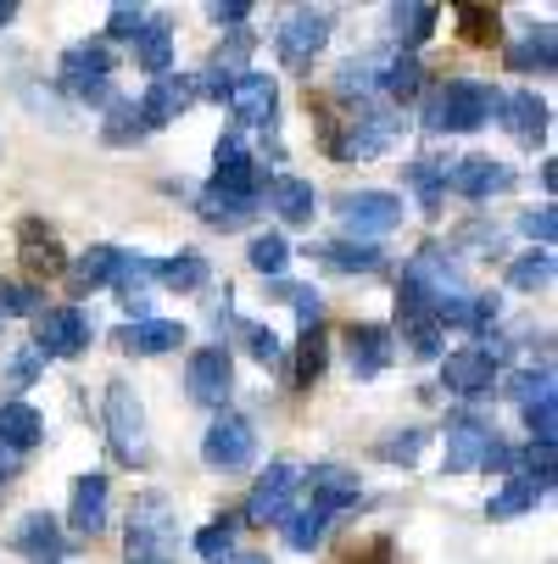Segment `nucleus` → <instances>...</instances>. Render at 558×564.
<instances>
[{
	"label": "nucleus",
	"mask_w": 558,
	"mask_h": 564,
	"mask_svg": "<svg viewBox=\"0 0 558 564\" xmlns=\"http://www.w3.org/2000/svg\"><path fill=\"white\" fill-rule=\"evenodd\" d=\"M129 564H174L179 553V520H174V503L163 492H140L129 503Z\"/></svg>",
	"instance_id": "obj_1"
},
{
	"label": "nucleus",
	"mask_w": 558,
	"mask_h": 564,
	"mask_svg": "<svg viewBox=\"0 0 558 564\" xmlns=\"http://www.w3.org/2000/svg\"><path fill=\"white\" fill-rule=\"evenodd\" d=\"M497 107H503V96L486 85V78H452V85L436 90L425 123L436 134H469V129H486Z\"/></svg>",
	"instance_id": "obj_2"
},
{
	"label": "nucleus",
	"mask_w": 558,
	"mask_h": 564,
	"mask_svg": "<svg viewBox=\"0 0 558 564\" xmlns=\"http://www.w3.org/2000/svg\"><path fill=\"white\" fill-rule=\"evenodd\" d=\"M107 436H112V453L134 469L151 464V442H145V409H140V391L129 380H112L107 386Z\"/></svg>",
	"instance_id": "obj_3"
},
{
	"label": "nucleus",
	"mask_w": 558,
	"mask_h": 564,
	"mask_svg": "<svg viewBox=\"0 0 558 564\" xmlns=\"http://www.w3.org/2000/svg\"><path fill=\"white\" fill-rule=\"evenodd\" d=\"M263 185H269V174L247 156L241 134H223V140H218V151H212V185H207V191L234 196V202H258V196H263Z\"/></svg>",
	"instance_id": "obj_4"
},
{
	"label": "nucleus",
	"mask_w": 558,
	"mask_h": 564,
	"mask_svg": "<svg viewBox=\"0 0 558 564\" xmlns=\"http://www.w3.org/2000/svg\"><path fill=\"white\" fill-rule=\"evenodd\" d=\"M341 224L352 240H374V235H391L396 224H403V202H396L391 191H347L336 202Z\"/></svg>",
	"instance_id": "obj_5"
},
{
	"label": "nucleus",
	"mask_w": 558,
	"mask_h": 564,
	"mask_svg": "<svg viewBox=\"0 0 558 564\" xmlns=\"http://www.w3.org/2000/svg\"><path fill=\"white\" fill-rule=\"evenodd\" d=\"M330 7H296L285 23H280V40H274V51H280V62L285 67H307L318 51H325V40H330Z\"/></svg>",
	"instance_id": "obj_6"
},
{
	"label": "nucleus",
	"mask_w": 558,
	"mask_h": 564,
	"mask_svg": "<svg viewBox=\"0 0 558 564\" xmlns=\"http://www.w3.org/2000/svg\"><path fill=\"white\" fill-rule=\"evenodd\" d=\"M258 453V436H252V420H241L234 409H218V420L207 425L201 436V458L212 469H247Z\"/></svg>",
	"instance_id": "obj_7"
},
{
	"label": "nucleus",
	"mask_w": 558,
	"mask_h": 564,
	"mask_svg": "<svg viewBox=\"0 0 558 564\" xmlns=\"http://www.w3.org/2000/svg\"><path fill=\"white\" fill-rule=\"evenodd\" d=\"M302 487V469L296 464H269L263 475H258V487H252V498H247V520L252 525H285L291 520V492Z\"/></svg>",
	"instance_id": "obj_8"
},
{
	"label": "nucleus",
	"mask_w": 558,
	"mask_h": 564,
	"mask_svg": "<svg viewBox=\"0 0 558 564\" xmlns=\"http://www.w3.org/2000/svg\"><path fill=\"white\" fill-rule=\"evenodd\" d=\"M85 347H90V313L85 307H51V313H40V325H34V352L40 358H73Z\"/></svg>",
	"instance_id": "obj_9"
},
{
	"label": "nucleus",
	"mask_w": 558,
	"mask_h": 564,
	"mask_svg": "<svg viewBox=\"0 0 558 564\" xmlns=\"http://www.w3.org/2000/svg\"><path fill=\"white\" fill-rule=\"evenodd\" d=\"M441 380H447V391H452V397H463V402H481V397H492L497 358H492L486 347H458V352H447Z\"/></svg>",
	"instance_id": "obj_10"
},
{
	"label": "nucleus",
	"mask_w": 558,
	"mask_h": 564,
	"mask_svg": "<svg viewBox=\"0 0 558 564\" xmlns=\"http://www.w3.org/2000/svg\"><path fill=\"white\" fill-rule=\"evenodd\" d=\"M229 386H234V364H229V347H201L190 352V369H185V391L207 409H223L229 402Z\"/></svg>",
	"instance_id": "obj_11"
},
{
	"label": "nucleus",
	"mask_w": 558,
	"mask_h": 564,
	"mask_svg": "<svg viewBox=\"0 0 558 564\" xmlns=\"http://www.w3.org/2000/svg\"><path fill=\"white\" fill-rule=\"evenodd\" d=\"M229 112L234 118H241V123H252V129H269L274 123V112H280V85H274V78L269 73H241V78H234V85H229Z\"/></svg>",
	"instance_id": "obj_12"
},
{
	"label": "nucleus",
	"mask_w": 558,
	"mask_h": 564,
	"mask_svg": "<svg viewBox=\"0 0 558 564\" xmlns=\"http://www.w3.org/2000/svg\"><path fill=\"white\" fill-rule=\"evenodd\" d=\"M190 101H196V78L163 73V78H151V90H145V101H140L134 112H140L145 129H168V123H179V112H185Z\"/></svg>",
	"instance_id": "obj_13"
},
{
	"label": "nucleus",
	"mask_w": 558,
	"mask_h": 564,
	"mask_svg": "<svg viewBox=\"0 0 558 564\" xmlns=\"http://www.w3.org/2000/svg\"><path fill=\"white\" fill-rule=\"evenodd\" d=\"M447 185H452L458 196H469V202H492V196L514 191V169L497 163V156H463V163H452Z\"/></svg>",
	"instance_id": "obj_14"
},
{
	"label": "nucleus",
	"mask_w": 558,
	"mask_h": 564,
	"mask_svg": "<svg viewBox=\"0 0 558 564\" xmlns=\"http://www.w3.org/2000/svg\"><path fill=\"white\" fill-rule=\"evenodd\" d=\"M302 487L313 492V509H325L330 520H336L341 509H358V498H363L358 475L341 469V464H313V469L302 475Z\"/></svg>",
	"instance_id": "obj_15"
},
{
	"label": "nucleus",
	"mask_w": 558,
	"mask_h": 564,
	"mask_svg": "<svg viewBox=\"0 0 558 564\" xmlns=\"http://www.w3.org/2000/svg\"><path fill=\"white\" fill-rule=\"evenodd\" d=\"M497 431L492 425H481L474 414H452L447 420V475H463V469H481V458H486V442H492Z\"/></svg>",
	"instance_id": "obj_16"
},
{
	"label": "nucleus",
	"mask_w": 558,
	"mask_h": 564,
	"mask_svg": "<svg viewBox=\"0 0 558 564\" xmlns=\"http://www.w3.org/2000/svg\"><path fill=\"white\" fill-rule=\"evenodd\" d=\"M112 62H118V56H112L107 40H78V45L62 51V67H56V73H62L67 90H85V85H101V78L112 73Z\"/></svg>",
	"instance_id": "obj_17"
},
{
	"label": "nucleus",
	"mask_w": 558,
	"mask_h": 564,
	"mask_svg": "<svg viewBox=\"0 0 558 564\" xmlns=\"http://www.w3.org/2000/svg\"><path fill=\"white\" fill-rule=\"evenodd\" d=\"M347 358H352V375H358V380H374L380 369H391L396 336H391L385 325H352V330H347Z\"/></svg>",
	"instance_id": "obj_18"
},
{
	"label": "nucleus",
	"mask_w": 558,
	"mask_h": 564,
	"mask_svg": "<svg viewBox=\"0 0 558 564\" xmlns=\"http://www.w3.org/2000/svg\"><path fill=\"white\" fill-rule=\"evenodd\" d=\"M107 503H112V487L107 475H78L73 480V509H67V525L78 536H96L107 525Z\"/></svg>",
	"instance_id": "obj_19"
},
{
	"label": "nucleus",
	"mask_w": 558,
	"mask_h": 564,
	"mask_svg": "<svg viewBox=\"0 0 558 564\" xmlns=\"http://www.w3.org/2000/svg\"><path fill=\"white\" fill-rule=\"evenodd\" d=\"M12 547L29 553V558H40V564H56V558L67 553V536H62V525H56L51 514H23V520L12 525Z\"/></svg>",
	"instance_id": "obj_20"
},
{
	"label": "nucleus",
	"mask_w": 558,
	"mask_h": 564,
	"mask_svg": "<svg viewBox=\"0 0 558 564\" xmlns=\"http://www.w3.org/2000/svg\"><path fill=\"white\" fill-rule=\"evenodd\" d=\"M118 347L123 352H145V358L174 352V347H185V325H179V318H140V325L118 330Z\"/></svg>",
	"instance_id": "obj_21"
},
{
	"label": "nucleus",
	"mask_w": 558,
	"mask_h": 564,
	"mask_svg": "<svg viewBox=\"0 0 558 564\" xmlns=\"http://www.w3.org/2000/svg\"><path fill=\"white\" fill-rule=\"evenodd\" d=\"M134 67L151 73V78L174 73V29L163 18H145V29L134 34Z\"/></svg>",
	"instance_id": "obj_22"
},
{
	"label": "nucleus",
	"mask_w": 558,
	"mask_h": 564,
	"mask_svg": "<svg viewBox=\"0 0 558 564\" xmlns=\"http://www.w3.org/2000/svg\"><path fill=\"white\" fill-rule=\"evenodd\" d=\"M0 442H7L18 458H23L29 447H40V442H45L40 409H29V402H0Z\"/></svg>",
	"instance_id": "obj_23"
},
{
	"label": "nucleus",
	"mask_w": 558,
	"mask_h": 564,
	"mask_svg": "<svg viewBox=\"0 0 558 564\" xmlns=\"http://www.w3.org/2000/svg\"><path fill=\"white\" fill-rule=\"evenodd\" d=\"M497 112L508 118V129H514L525 145H541V140H547V101H541L536 90H514Z\"/></svg>",
	"instance_id": "obj_24"
},
{
	"label": "nucleus",
	"mask_w": 558,
	"mask_h": 564,
	"mask_svg": "<svg viewBox=\"0 0 558 564\" xmlns=\"http://www.w3.org/2000/svg\"><path fill=\"white\" fill-rule=\"evenodd\" d=\"M269 196H274V213H280L285 224H313V218H318V191H313L307 180H296V174L269 180Z\"/></svg>",
	"instance_id": "obj_25"
},
{
	"label": "nucleus",
	"mask_w": 558,
	"mask_h": 564,
	"mask_svg": "<svg viewBox=\"0 0 558 564\" xmlns=\"http://www.w3.org/2000/svg\"><path fill=\"white\" fill-rule=\"evenodd\" d=\"M23 263H29V274H62V269H67V263H62V247L51 240V229H45L40 218L23 224Z\"/></svg>",
	"instance_id": "obj_26"
},
{
	"label": "nucleus",
	"mask_w": 558,
	"mask_h": 564,
	"mask_svg": "<svg viewBox=\"0 0 558 564\" xmlns=\"http://www.w3.org/2000/svg\"><path fill=\"white\" fill-rule=\"evenodd\" d=\"M196 213H201V224H212V229H241V224H252V213H258V202H234V196H218V191H201L196 196Z\"/></svg>",
	"instance_id": "obj_27"
},
{
	"label": "nucleus",
	"mask_w": 558,
	"mask_h": 564,
	"mask_svg": "<svg viewBox=\"0 0 558 564\" xmlns=\"http://www.w3.org/2000/svg\"><path fill=\"white\" fill-rule=\"evenodd\" d=\"M385 62L391 56H352V62H341V73H336V90L341 96H374L380 90V78H385Z\"/></svg>",
	"instance_id": "obj_28"
},
{
	"label": "nucleus",
	"mask_w": 558,
	"mask_h": 564,
	"mask_svg": "<svg viewBox=\"0 0 558 564\" xmlns=\"http://www.w3.org/2000/svg\"><path fill=\"white\" fill-rule=\"evenodd\" d=\"M318 258H325L330 269H341V274H374L385 263V252L374 247V240H336V247H325Z\"/></svg>",
	"instance_id": "obj_29"
},
{
	"label": "nucleus",
	"mask_w": 558,
	"mask_h": 564,
	"mask_svg": "<svg viewBox=\"0 0 558 564\" xmlns=\"http://www.w3.org/2000/svg\"><path fill=\"white\" fill-rule=\"evenodd\" d=\"M508 67L514 73H552L558 67V40H552V29H536V34H525L514 51H508Z\"/></svg>",
	"instance_id": "obj_30"
},
{
	"label": "nucleus",
	"mask_w": 558,
	"mask_h": 564,
	"mask_svg": "<svg viewBox=\"0 0 558 564\" xmlns=\"http://www.w3.org/2000/svg\"><path fill=\"white\" fill-rule=\"evenodd\" d=\"M156 280L174 285V291H196V285H207V258L196 247H185L174 258H156Z\"/></svg>",
	"instance_id": "obj_31"
},
{
	"label": "nucleus",
	"mask_w": 558,
	"mask_h": 564,
	"mask_svg": "<svg viewBox=\"0 0 558 564\" xmlns=\"http://www.w3.org/2000/svg\"><path fill=\"white\" fill-rule=\"evenodd\" d=\"M436 23H441V12L436 7H391V34H396V45H425L430 34H436Z\"/></svg>",
	"instance_id": "obj_32"
},
{
	"label": "nucleus",
	"mask_w": 558,
	"mask_h": 564,
	"mask_svg": "<svg viewBox=\"0 0 558 564\" xmlns=\"http://www.w3.org/2000/svg\"><path fill=\"white\" fill-rule=\"evenodd\" d=\"M536 498H547V487H536V480H525V475H508V487L486 503V514L492 520H514V514L536 509Z\"/></svg>",
	"instance_id": "obj_33"
},
{
	"label": "nucleus",
	"mask_w": 558,
	"mask_h": 564,
	"mask_svg": "<svg viewBox=\"0 0 558 564\" xmlns=\"http://www.w3.org/2000/svg\"><path fill=\"white\" fill-rule=\"evenodd\" d=\"M112 263H118V252H112V247H90V252H78V258L67 263V274H73V285H78V291H96V285H107V280H112Z\"/></svg>",
	"instance_id": "obj_34"
},
{
	"label": "nucleus",
	"mask_w": 558,
	"mask_h": 564,
	"mask_svg": "<svg viewBox=\"0 0 558 564\" xmlns=\"http://www.w3.org/2000/svg\"><path fill=\"white\" fill-rule=\"evenodd\" d=\"M419 85H425V67H419L414 56H391V62H385L380 90H385L391 101H414V96H419Z\"/></svg>",
	"instance_id": "obj_35"
},
{
	"label": "nucleus",
	"mask_w": 558,
	"mask_h": 564,
	"mask_svg": "<svg viewBox=\"0 0 558 564\" xmlns=\"http://www.w3.org/2000/svg\"><path fill=\"white\" fill-rule=\"evenodd\" d=\"M325 536H330V514H325V509H302V514L285 520V542H291L296 553H313Z\"/></svg>",
	"instance_id": "obj_36"
},
{
	"label": "nucleus",
	"mask_w": 558,
	"mask_h": 564,
	"mask_svg": "<svg viewBox=\"0 0 558 564\" xmlns=\"http://www.w3.org/2000/svg\"><path fill=\"white\" fill-rule=\"evenodd\" d=\"M325 364H330V341H325V330H302V341H296V380L302 386H313L318 375H325Z\"/></svg>",
	"instance_id": "obj_37"
},
{
	"label": "nucleus",
	"mask_w": 558,
	"mask_h": 564,
	"mask_svg": "<svg viewBox=\"0 0 558 564\" xmlns=\"http://www.w3.org/2000/svg\"><path fill=\"white\" fill-rule=\"evenodd\" d=\"M247 263H252L258 274L280 280V274H285V263H291V240H285V235H274V229H269V235H258V240H252V252H247Z\"/></svg>",
	"instance_id": "obj_38"
},
{
	"label": "nucleus",
	"mask_w": 558,
	"mask_h": 564,
	"mask_svg": "<svg viewBox=\"0 0 558 564\" xmlns=\"http://www.w3.org/2000/svg\"><path fill=\"white\" fill-rule=\"evenodd\" d=\"M234 531H241V525H234L229 514H218L212 525H201V531H196V553H201L207 564H223V558H234Z\"/></svg>",
	"instance_id": "obj_39"
},
{
	"label": "nucleus",
	"mask_w": 558,
	"mask_h": 564,
	"mask_svg": "<svg viewBox=\"0 0 558 564\" xmlns=\"http://www.w3.org/2000/svg\"><path fill=\"white\" fill-rule=\"evenodd\" d=\"M508 285H514V291H541V285H552V252H525V258H514V263H508Z\"/></svg>",
	"instance_id": "obj_40"
},
{
	"label": "nucleus",
	"mask_w": 558,
	"mask_h": 564,
	"mask_svg": "<svg viewBox=\"0 0 558 564\" xmlns=\"http://www.w3.org/2000/svg\"><path fill=\"white\" fill-rule=\"evenodd\" d=\"M425 442H430V436L414 431V425H408V431H391L385 442H374V458H380V464H414V458L425 453Z\"/></svg>",
	"instance_id": "obj_41"
},
{
	"label": "nucleus",
	"mask_w": 558,
	"mask_h": 564,
	"mask_svg": "<svg viewBox=\"0 0 558 564\" xmlns=\"http://www.w3.org/2000/svg\"><path fill=\"white\" fill-rule=\"evenodd\" d=\"M140 134H145L140 112H134L129 101H112V107H107V129H101V140H107V145H134Z\"/></svg>",
	"instance_id": "obj_42"
},
{
	"label": "nucleus",
	"mask_w": 558,
	"mask_h": 564,
	"mask_svg": "<svg viewBox=\"0 0 558 564\" xmlns=\"http://www.w3.org/2000/svg\"><path fill=\"white\" fill-rule=\"evenodd\" d=\"M112 280H118V291H123V296H134L145 280H156V258H145V252H118Z\"/></svg>",
	"instance_id": "obj_43"
},
{
	"label": "nucleus",
	"mask_w": 558,
	"mask_h": 564,
	"mask_svg": "<svg viewBox=\"0 0 558 564\" xmlns=\"http://www.w3.org/2000/svg\"><path fill=\"white\" fill-rule=\"evenodd\" d=\"M274 296H285L296 313H302V330H313L318 318H325V296H318L313 285H291V280H274Z\"/></svg>",
	"instance_id": "obj_44"
},
{
	"label": "nucleus",
	"mask_w": 558,
	"mask_h": 564,
	"mask_svg": "<svg viewBox=\"0 0 558 564\" xmlns=\"http://www.w3.org/2000/svg\"><path fill=\"white\" fill-rule=\"evenodd\" d=\"M458 34H463L469 45H492V40H497V12H486V7H458Z\"/></svg>",
	"instance_id": "obj_45"
},
{
	"label": "nucleus",
	"mask_w": 558,
	"mask_h": 564,
	"mask_svg": "<svg viewBox=\"0 0 558 564\" xmlns=\"http://www.w3.org/2000/svg\"><path fill=\"white\" fill-rule=\"evenodd\" d=\"M23 313H40V291L23 280H0V318H23Z\"/></svg>",
	"instance_id": "obj_46"
},
{
	"label": "nucleus",
	"mask_w": 558,
	"mask_h": 564,
	"mask_svg": "<svg viewBox=\"0 0 558 564\" xmlns=\"http://www.w3.org/2000/svg\"><path fill=\"white\" fill-rule=\"evenodd\" d=\"M408 185H414V191L425 196V207L436 213V207H441V185H447V169H441V163H414V169H408Z\"/></svg>",
	"instance_id": "obj_47"
},
{
	"label": "nucleus",
	"mask_w": 558,
	"mask_h": 564,
	"mask_svg": "<svg viewBox=\"0 0 558 564\" xmlns=\"http://www.w3.org/2000/svg\"><path fill=\"white\" fill-rule=\"evenodd\" d=\"M508 397H519V402L552 397V369H519V375H508Z\"/></svg>",
	"instance_id": "obj_48"
},
{
	"label": "nucleus",
	"mask_w": 558,
	"mask_h": 564,
	"mask_svg": "<svg viewBox=\"0 0 558 564\" xmlns=\"http://www.w3.org/2000/svg\"><path fill=\"white\" fill-rule=\"evenodd\" d=\"M519 229L536 240V252H547L552 247V235H558V213H552V202H541V207H530L525 218H519Z\"/></svg>",
	"instance_id": "obj_49"
},
{
	"label": "nucleus",
	"mask_w": 558,
	"mask_h": 564,
	"mask_svg": "<svg viewBox=\"0 0 558 564\" xmlns=\"http://www.w3.org/2000/svg\"><path fill=\"white\" fill-rule=\"evenodd\" d=\"M403 341L414 358H441V325L436 318H419V325H403Z\"/></svg>",
	"instance_id": "obj_50"
},
{
	"label": "nucleus",
	"mask_w": 558,
	"mask_h": 564,
	"mask_svg": "<svg viewBox=\"0 0 558 564\" xmlns=\"http://www.w3.org/2000/svg\"><path fill=\"white\" fill-rule=\"evenodd\" d=\"M241 336H247V347H252L258 364H285V347H280V336H274L269 325H247Z\"/></svg>",
	"instance_id": "obj_51"
},
{
	"label": "nucleus",
	"mask_w": 558,
	"mask_h": 564,
	"mask_svg": "<svg viewBox=\"0 0 558 564\" xmlns=\"http://www.w3.org/2000/svg\"><path fill=\"white\" fill-rule=\"evenodd\" d=\"M140 29H145V12H140V7H129V0L107 12V40H134Z\"/></svg>",
	"instance_id": "obj_52"
},
{
	"label": "nucleus",
	"mask_w": 558,
	"mask_h": 564,
	"mask_svg": "<svg viewBox=\"0 0 558 564\" xmlns=\"http://www.w3.org/2000/svg\"><path fill=\"white\" fill-rule=\"evenodd\" d=\"M525 425H530V436H536V442H547V447H552V436H558V420H552V397H541V402H525Z\"/></svg>",
	"instance_id": "obj_53"
},
{
	"label": "nucleus",
	"mask_w": 558,
	"mask_h": 564,
	"mask_svg": "<svg viewBox=\"0 0 558 564\" xmlns=\"http://www.w3.org/2000/svg\"><path fill=\"white\" fill-rule=\"evenodd\" d=\"M481 469H492V475H514V447H508L503 436H492V442H486V458H481Z\"/></svg>",
	"instance_id": "obj_54"
},
{
	"label": "nucleus",
	"mask_w": 558,
	"mask_h": 564,
	"mask_svg": "<svg viewBox=\"0 0 558 564\" xmlns=\"http://www.w3.org/2000/svg\"><path fill=\"white\" fill-rule=\"evenodd\" d=\"M247 18H252V0H218V7H212V23H218V29H223V23L241 29Z\"/></svg>",
	"instance_id": "obj_55"
},
{
	"label": "nucleus",
	"mask_w": 558,
	"mask_h": 564,
	"mask_svg": "<svg viewBox=\"0 0 558 564\" xmlns=\"http://www.w3.org/2000/svg\"><path fill=\"white\" fill-rule=\"evenodd\" d=\"M40 364H45V358H40V352H34V347H29V352H23V358H12V386H18V391H23V386H29V380H34V375H40Z\"/></svg>",
	"instance_id": "obj_56"
},
{
	"label": "nucleus",
	"mask_w": 558,
	"mask_h": 564,
	"mask_svg": "<svg viewBox=\"0 0 558 564\" xmlns=\"http://www.w3.org/2000/svg\"><path fill=\"white\" fill-rule=\"evenodd\" d=\"M12 464H18V453H12L7 442H0V475H12Z\"/></svg>",
	"instance_id": "obj_57"
},
{
	"label": "nucleus",
	"mask_w": 558,
	"mask_h": 564,
	"mask_svg": "<svg viewBox=\"0 0 558 564\" xmlns=\"http://www.w3.org/2000/svg\"><path fill=\"white\" fill-rule=\"evenodd\" d=\"M12 18H18V0H0V29H7Z\"/></svg>",
	"instance_id": "obj_58"
},
{
	"label": "nucleus",
	"mask_w": 558,
	"mask_h": 564,
	"mask_svg": "<svg viewBox=\"0 0 558 564\" xmlns=\"http://www.w3.org/2000/svg\"><path fill=\"white\" fill-rule=\"evenodd\" d=\"M352 564H385V542H374V553L369 558H352Z\"/></svg>",
	"instance_id": "obj_59"
},
{
	"label": "nucleus",
	"mask_w": 558,
	"mask_h": 564,
	"mask_svg": "<svg viewBox=\"0 0 558 564\" xmlns=\"http://www.w3.org/2000/svg\"><path fill=\"white\" fill-rule=\"evenodd\" d=\"M234 564H269L263 553H241V558H234Z\"/></svg>",
	"instance_id": "obj_60"
}]
</instances>
